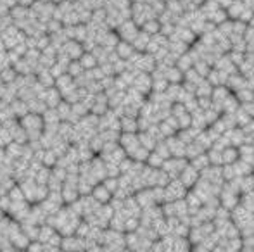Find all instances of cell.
Returning <instances> with one entry per match:
<instances>
[{
	"label": "cell",
	"instance_id": "277c9868",
	"mask_svg": "<svg viewBox=\"0 0 254 252\" xmlns=\"http://www.w3.org/2000/svg\"><path fill=\"white\" fill-rule=\"evenodd\" d=\"M92 195L95 197V199L99 200L100 204H102V202H106V200H109V190H107L106 185L97 187V189L92 190Z\"/></svg>",
	"mask_w": 254,
	"mask_h": 252
},
{
	"label": "cell",
	"instance_id": "3957f363",
	"mask_svg": "<svg viewBox=\"0 0 254 252\" xmlns=\"http://www.w3.org/2000/svg\"><path fill=\"white\" fill-rule=\"evenodd\" d=\"M80 63L83 64L85 69H92V67H95V64H97V57L94 56V52H83L80 57Z\"/></svg>",
	"mask_w": 254,
	"mask_h": 252
},
{
	"label": "cell",
	"instance_id": "5b68a950",
	"mask_svg": "<svg viewBox=\"0 0 254 252\" xmlns=\"http://www.w3.org/2000/svg\"><path fill=\"white\" fill-rule=\"evenodd\" d=\"M4 213H5V211L2 209V207H0V220H2V218H4Z\"/></svg>",
	"mask_w": 254,
	"mask_h": 252
},
{
	"label": "cell",
	"instance_id": "6da1fadb",
	"mask_svg": "<svg viewBox=\"0 0 254 252\" xmlns=\"http://www.w3.org/2000/svg\"><path fill=\"white\" fill-rule=\"evenodd\" d=\"M40 97L45 100V104L49 105V107H57V105H59V102L64 98L63 94H61V90L56 87V85H54V87H47Z\"/></svg>",
	"mask_w": 254,
	"mask_h": 252
},
{
	"label": "cell",
	"instance_id": "7a4b0ae2",
	"mask_svg": "<svg viewBox=\"0 0 254 252\" xmlns=\"http://www.w3.org/2000/svg\"><path fill=\"white\" fill-rule=\"evenodd\" d=\"M42 116H43V123H45V125H59V123L63 121L56 107H47V111L43 112Z\"/></svg>",
	"mask_w": 254,
	"mask_h": 252
}]
</instances>
